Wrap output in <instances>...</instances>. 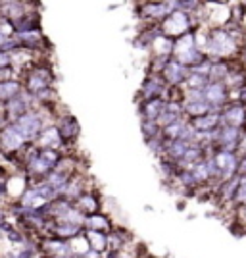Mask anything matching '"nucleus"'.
Instances as JSON below:
<instances>
[{
  "mask_svg": "<svg viewBox=\"0 0 246 258\" xmlns=\"http://www.w3.org/2000/svg\"><path fill=\"white\" fill-rule=\"evenodd\" d=\"M23 145V139L22 135L14 129V125H8V127L2 129V133H0V147L4 149V151L8 152H16L20 147Z\"/></svg>",
  "mask_w": 246,
  "mask_h": 258,
  "instance_id": "1",
  "label": "nucleus"
},
{
  "mask_svg": "<svg viewBox=\"0 0 246 258\" xmlns=\"http://www.w3.org/2000/svg\"><path fill=\"white\" fill-rule=\"evenodd\" d=\"M20 93V83L18 81H0V104L2 102H10L12 98H16V95Z\"/></svg>",
  "mask_w": 246,
  "mask_h": 258,
  "instance_id": "2",
  "label": "nucleus"
}]
</instances>
